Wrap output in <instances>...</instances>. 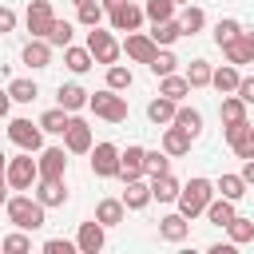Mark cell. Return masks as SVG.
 Segmentation results:
<instances>
[{
    "label": "cell",
    "instance_id": "obj_4",
    "mask_svg": "<svg viewBox=\"0 0 254 254\" xmlns=\"http://www.w3.org/2000/svg\"><path fill=\"white\" fill-rule=\"evenodd\" d=\"M4 179H8V187H12V190H32V187H36V179H40V167H36L32 151L12 155V159L4 163Z\"/></svg>",
    "mask_w": 254,
    "mask_h": 254
},
{
    "label": "cell",
    "instance_id": "obj_5",
    "mask_svg": "<svg viewBox=\"0 0 254 254\" xmlns=\"http://www.w3.org/2000/svg\"><path fill=\"white\" fill-rule=\"evenodd\" d=\"M87 52H91V60L95 64H115L119 56H123V48H119V40H115V32L111 28H103V24H95V28H87Z\"/></svg>",
    "mask_w": 254,
    "mask_h": 254
},
{
    "label": "cell",
    "instance_id": "obj_50",
    "mask_svg": "<svg viewBox=\"0 0 254 254\" xmlns=\"http://www.w3.org/2000/svg\"><path fill=\"white\" fill-rule=\"evenodd\" d=\"M234 95L250 107V103H254V75H242V79H238V87H234Z\"/></svg>",
    "mask_w": 254,
    "mask_h": 254
},
{
    "label": "cell",
    "instance_id": "obj_23",
    "mask_svg": "<svg viewBox=\"0 0 254 254\" xmlns=\"http://www.w3.org/2000/svg\"><path fill=\"white\" fill-rule=\"evenodd\" d=\"M56 103H60L64 111H71V115H75V111H83V107H87V91H83L79 83H60V87H56Z\"/></svg>",
    "mask_w": 254,
    "mask_h": 254
},
{
    "label": "cell",
    "instance_id": "obj_7",
    "mask_svg": "<svg viewBox=\"0 0 254 254\" xmlns=\"http://www.w3.org/2000/svg\"><path fill=\"white\" fill-rule=\"evenodd\" d=\"M91 175L95 179H119V147L111 143V139H103V143H91Z\"/></svg>",
    "mask_w": 254,
    "mask_h": 254
},
{
    "label": "cell",
    "instance_id": "obj_13",
    "mask_svg": "<svg viewBox=\"0 0 254 254\" xmlns=\"http://www.w3.org/2000/svg\"><path fill=\"white\" fill-rule=\"evenodd\" d=\"M119 48H123L127 60H135V64H151L155 52H159V44L151 40V32H127V40H123Z\"/></svg>",
    "mask_w": 254,
    "mask_h": 254
},
{
    "label": "cell",
    "instance_id": "obj_8",
    "mask_svg": "<svg viewBox=\"0 0 254 254\" xmlns=\"http://www.w3.org/2000/svg\"><path fill=\"white\" fill-rule=\"evenodd\" d=\"M64 151L67 155H87L91 151V123L75 111L71 119H67V127H64Z\"/></svg>",
    "mask_w": 254,
    "mask_h": 254
},
{
    "label": "cell",
    "instance_id": "obj_38",
    "mask_svg": "<svg viewBox=\"0 0 254 254\" xmlns=\"http://www.w3.org/2000/svg\"><path fill=\"white\" fill-rule=\"evenodd\" d=\"M71 36H75V24H71V20H60V16H56L44 40H48L52 48H67V44H71Z\"/></svg>",
    "mask_w": 254,
    "mask_h": 254
},
{
    "label": "cell",
    "instance_id": "obj_31",
    "mask_svg": "<svg viewBox=\"0 0 254 254\" xmlns=\"http://www.w3.org/2000/svg\"><path fill=\"white\" fill-rule=\"evenodd\" d=\"M202 214H206V222H214V226H226V222H230L238 210H234V202H230V198L214 194V198L206 202V210H202Z\"/></svg>",
    "mask_w": 254,
    "mask_h": 254
},
{
    "label": "cell",
    "instance_id": "obj_14",
    "mask_svg": "<svg viewBox=\"0 0 254 254\" xmlns=\"http://www.w3.org/2000/svg\"><path fill=\"white\" fill-rule=\"evenodd\" d=\"M52 20H56L52 0H32V4H28V12H24V24H28V32H32V36H48Z\"/></svg>",
    "mask_w": 254,
    "mask_h": 254
},
{
    "label": "cell",
    "instance_id": "obj_55",
    "mask_svg": "<svg viewBox=\"0 0 254 254\" xmlns=\"http://www.w3.org/2000/svg\"><path fill=\"white\" fill-rule=\"evenodd\" d=\"M8 190H12V187H8V183H0V206L8 202Z\"/></svg>",
    "mask_w": 254,
    "mask_h": 254
},
{
    "label": "cell",
    "instance_id": "obj_53",
    "mask_svg": "<svg viewBox=\"0 0 254 254\" xmlns=\"http://www.w3.org/2000/svg\"><path fill=\"white\" fill-rule=\"evenodd\" d=\"M8 107H12V95L8 87H0V119H8Z\"/></svg>",
    "mask_w": 254,
    "mask_h": 254
},
{
    "label": "cell",
    "instance_id": "obj_28",
    "mask_svg": "<svg viewBox=\"0 0 254 254\" xmlns=\"http://www.w3.org/2000/svg\"><path fill=\"white\" fill-rule=\"evenodd\" d=\"M190 91H194V87L187 83V75H179V71H171V75H159V95H167V99L183 103Z\"/></svg>",
    "mask_w": 254,
    "mask_h": 254
},
{
    "label": "cell",
    "instance_id": "obj_44",
    "mask_svg": "<svg viewBox=\"0 0 254 254\" xmlns=\"http://www.w3.org/2000/svg\"><path fill=\"white\" fill-rule=\"evenodd\" d=\"M218 115H222V123H234V119H246V103L230 91V95H222V103H218Z\"/></svg>",
    "mask_w": 254,
    "mask_h": 254
},
{
    "label": "cell",
    "instance_id": "obj_49",
    "mask_svg": "<svg viewBox=\"0 0 254 254\" xmlns=\"http://www.w3.org/2000/svg\"><path fill=\"white\" fill-rule=\"evenodd\" d=\"M16 24H20V16H16V8H8V4H0V36H8V32H16Z\"/></svg>",
    "mask_w": 254,
    "mask_h": 254
},
{
    "label": "cell",
    "instance_id": "obj_46",
    "mask_svg": "<svg viewBox=\"0 0 254 254\" xmlns=\"http://www.w3.org/2000/svg\"><path fill=\"white\" fill-rule=\"evenodd\" d=\"M250 131V119H234V123H222V139H226V147H234L242 135Z\"/></svg>",
    "mask_w": 254,
    "mask_h": 254
},
{
    "label": "cell",
    "instance_id": "obj_33",
    "mask_svg": "<svg viewBox=\"0 0 254 254\" xmlns=\"http://www.w3.org/2000/svg\"><path fill=\"white\" fill-rule=\"evenodd\" d=\"M67 119H71V111H64V107L56 103V107H48V111H44V115H40L36 123L44 127V135H64V127H67Z\"/></svg>",
    "mask_w": 254,
    "mask_h": 254
},
{
    "label": "cell",
    "instance_id": "obj_21",
    "mask_svg": "<svg viewBox=\"0 0 254 254\" xmlns=\"http://www.w3.org/2000/svg\"><path fill=\"white\" fill-rule=\"evenodd\" d=\"M238 79H242V67H238V64H218V67L210 71V87H214L218 95H230V91L238 87Z\"/></svg>",
    "mask_w": 254,
    "mask_h": 254
},
{
    "label": "cell",
    "instance_id": "obj_40",
    "mask_svg": "<svg viewBox=\"0 0 254 254\" xmlns=\"http://www.w3.org/2000/svg\"><path fill=\"white\" fill-rule=\"evenodd\" d=\"M143 16H147L151 24H159V20L179 16V4H175V0H143Z\"/></svg>",
    "mask_w": 254,
    "mask_h": 254
},
{
    "label": "cell",
    "instance_id": "obj_3",
    "mask_svg": "<svg viewBox=\"0 0 254 254\" xmlns=\"http://www.w3.org/2000/svg\"><path fill=\"white\" fill-rule=\"evenodd\" d=\"M87 107H91L95 119H103V123H127V95H123V91H111V87L87 91Z\"/></svg>",
    "mask_w": 254,
    "mask_h": 254
},
{
    "label": "cell",
    "instance_id": "obj_45",
    "mask_svg": "<svg viewBox=\"0 0 254 254\" xmlns=\"http://www.w3.org/2000/svg\"><path fill=\"white\" fill-rule=\"evenodd\" d=\"M238 32H242V24H238L234 16H222V20L214 24V44H226V40H234Z\"/></svg>",
    "mask_w": 254,
    "mask_h": 254
},
{
    "label": "cell",
    "instance_id": "obj_34",
    "mask_svg": "<svg viewBox=\"0 0 254 254\" xmlns=\"http://www.w3.org/2000/svg\"><path fill=\"white\" fill-rule=\"evenodd\" d=\"M222 230H226V238H230L234 246H242V242H250V238H254V218H246V214H234V218H230Z\"/></svg>",
    "mask_w": 254,
    "mask_h": 254
},
{
    "label": "cell",
    "instance_id": "obj_1",
    "mask_svg": "<svg viewBox=\"0 0 254 254\" xmlns=\"http://www.w3.org/2000/svg\"><path fill=\"white\" fill-rule=\"evenodd\" d=\"M44 202L36 198V194H28V190H16V194H8V202H4V214H8V222L12 226H20V230H40L48 218H44Z\"/></svg>",
    "mask_w": 254,
    "mask_h": 254
},
{
    "label": "cell",
    "instance_id": "obj_48",
    "mask_svg": "<svg viewBox=\"0 0 254 254\" xmlns=\"http://www.w3.org/2000/svg\"><path fill=\"white\" fill-rule=\"evenodd\" d=\"M40 250H44V254H71V250H75V242H71V238H48Z\"/></svg>",
    "mask_w": 254,
    "mask_h": 254
},
{
    "label": "cell",
    "instance_id": "obj_37",
    "mask_svg": "<svg viewBox=\"0 0 254 254\" xmlns=\"http://www.w3.org/2000/svg\"><path fill=\"white\" fill-rule=\"evenodd\" d=\"M163 171H171V155H167L163 147H155V151L147 147V151H143V175L155 179V175H163Z\"/></svg>",
    "mask_w": 254,
    "mask_h": 254
},
{
    "label": "cell",
    "instance_id": "obj_36",
    "mask_svg": "<svg viewBox=\"0 0 254 254\" xmlns=\"http://www.w3.org/2000/svg\"><path fill=\"white\" fill-rule=\"evenodd\" d=\"M179 24H183L187 36H194V32L206 28V12H202L198 4H183V8H179Z\"/></svg>",
    "mask_w": 254,
    "mask_h": 254
},
{
    "label": "cell",
    "instance_id": "obj_43",
    "mask_svg": "<svg viewBox=\"0 0 254 254\" xmlns=\"http://www.w3.org/2000/svg\"><path fill=\"white\" fill-rule=\"evenodd\" d=\"M0 250H4V254H28V250H32L28 230H20V226H16L12 234H4V238H0Z\"/></svg>",
    "mask_w": 254,
    "mask_h": 254
},
{
    "label": "cell",
    "instance_id": "obj_35",
    "mask_svg": "<svg viewBox=\"0 0 254 254\" xmlns=\"http://www.w3.org/2000/svg\"><path fill=\"white\" fill-rule=\"evenodd\" d=\"M103 20H107V12H103L99 0H83V4H75V24L95 28V24H103Z\"/></svg>",
    "mask_w": 254,
    "mask_h": 254
},
{
    "label": "cell",
    "instance_id": "obj_24",
    "mask_svg": "<svg viewBox=\"0 0 254 254\" xmlns=\"http://www.w3.org/2000/svg\"><path fill=\"white\" fill-rule=\"evenodd\" d=\"M171 123H175V127H183L190 139H198V135H202V111H198V107H190V103H179Z\"/></svg>",
    "mask_w": 254,
    "mask_h": 254
},
{
    "label": "cell",
    "instance_id": "obj_47",
    "mask_svg": "<svg viewBox=\"0 0 254 254\" xmlns=\"http://www.w3.org/2000/svg\"><path fill=\"white\" fill-rule=\"evenodd\" d=\"M230 151H234L238 159H254V123H250V131H246V135H242V139H238Z\"/></svg>",
    "mask_w": 254,
    "mask_h": 254
},
{
    "label": "cell",
    "instance_id": "obj_52",
    "mask_svg": "<svg viewBox=\"0 0 254 254\" xmlns=\"http://www.w3.org/2000/svg\"><path fill=\"white\" fill-rule=\"evenodd\" d=\"M238 175L246 179V187H254V159H242V171Z\"/></svg>",
    "mask_w": 254,
    "mask_h": 254
},
{
    "label": "cell",
    "instance_id": "obj_10",
    "mask_svg": "<svg viewBox=\"0 0 254 254\" xmlns=\"http://www.w3.org/2000/svg\"><path fill=\"white\" fill-rule=\"evenodd\" d=\"M103 246H107V226H103L99 218H87V222H79L75 250H79V254H99Z\"/></svg>",
    "mask_w": 254,
    "mask_h": 254
},
{
    "label": "cell",
    "instance_id": "obj_11",
    "mask_svg": "<svg viewBox=\"0 0 254 254\" xmlns=\"http://www.w3.org/2000/svg\"><path fill=\"white\" fill-rule=\"evenodd\" d=\"M222 48V56H226V64H254V28H242L234 40H226V44H218Z\"/></svg>",
    "mask_w": 254,
    "mask_h": 254
},
{
    "label": "cell",
    "instance_id": "obj_22",
    "mask_svg": "<svg viewBox=\"0 0 254 254\" xmlns=\"http://www.w3.org/2000/svg\"><path fill=\"white\" fill-rule=\"evenodd\" d=\"M246 190H250V187H246V179H242L238 171H222V175L214 179V194H222V198H230V202H238Z\"/></svg>",
    "mask_w": 254,
    "mask_h": 254
},
{
    "label": "cell",
    "instance_id": "obj_57",
    "mask_svg": "<svg viewBox=\"0 0 254 254\" xmlns=\"http://www.w3.org/2000/svg\"><path fill=\"white\" fill-rule=\"evenodd\" d=\"M175 4H179V8H183V4H190V0H175Z\"/></svg>",
    "mask_w": 254,
    "mask_h": 254
},
{
    "label": "cell",
    "instance_id": "obj_30",
    "mask_svg": "<svg viewBox=\"0 0 254 254\" xmlns=\"http://www.w3.org/2000/svg\"><path fill=\"white\" fill-rule=\"evenodd\" d=\"M175 107H179L175 99H167V95H155V99L147 103V119H151L155 127H167V123L175 119Z\"/></svg>",
    "mask_w": 254,
    "mask_h": 254
},
{
    "label": "cell",
    "instance_id": "obj_12",
    "mask_svg": "<svg viewBox=\"0 0 254 254\" xmlns=\"http://www.w3.org/2000/svg\"><path fill=\"white\" fill-rule=\"evenodd\" d=\"M36 167H40V179H64L67 175V151L64 147H40Z\"/></svg>",
    "mask_w": 254,
    "mask_h": 254
},
{
    "label": "cell",
    "instance_id": "obj_17",
    "mask_svg": "<svg viewBox=\"0 0 254 254\" xmlns=\"http://www.w3.org/2000/svg\"><path fill=\"white\" fill-rule=\"evenodd\" d=\"M20 60H24V64H28L32 71H44V67H52V44H48L44 36H32V40L24 44Z\"/></svg>",
    "mask_w": 254,
    "mask_h": 254
},
{
    "label": "cell",
    "instance_id": "obj_20",
    "mask_svg": "<svg viewBox=\"0 0 254 254\" xmlns=\"http://www.w3.org/2000/svg\"><path fill=\"white\" fill-rule=\"evenodd\" d=\"M143 151H147V147H139V143L119 147V179H123V183L143 175Z\"/></svg>",
    "mask_w": 254,
    "mask_h": 254
},
{
    "label": "cell",
    "instance_id": "obj_29",
    "mask_svg": "<svg viewBox=\"0 0 254 254\" xmlns=\"http://www.w3.org/2000/svg\"><path fill=\"white\" fill-rule=\"evenodd\" d=\"M91 218H99L103 226H119V222L127 218V206H123V198H99Z\"/></svg>",
    "mask_w": 254,
    "mask_h": 254
},
{
    "label": "cell",
    "instance_id": "obj_15",
    "mask_svg": "<svg viewBox=\"0 0 254 254\" xmlns=\"http://www.w3.org/2000/svg\"><path fill=\"white\" fill-rule=\"evenodd\" d=\"M32 194H36L44 206H64V202L71 198V190H67V179H36Z\"/></svg>",
    "mask_w": 254,
    "mask_h": 254
},
{
    "label": "cell",
    "instance_id": "obj_42",
    "mask_svg": "<svg viewBox=\"0 0 254 254\" xmlns=\"http://www.w3.org/2000/svg\"><path fill=\"white\" fill-rule=\"evenodd\" d=\"M147 67H151V75H171V71H179V56H175L171 48H159Z\"/></svg>",
    "mask_w": 254,
    "mask_h": 254
},
{
    "label": "cell",
    "instance_id": "obj_18",
    "mask_svg": "<svg viewBox=\"0 0 254 254\" xmlns=\"http://www.w3.org/2000/svg\"><path fill=\"white\" fill-rule=\"evenodd\" d=\"M159 238H163V242H187V238H190V218L179 214V210L163 214V218H159Z\"/></svg>",
    "mask_w": 254,
    "mask_h": 254
},
{
    "label": "cell",
    "instance_id": "obj_58",
    "mask_svg": "<svg viewBox=\"0 0 254 254\" xmlns=\"http://www.w3.org/2000/svg\"><path fill=\"white\" fill-rule=\"evenodd\" d=\"M71 4H83V0H71Z\"/></svg>",
    "mask_w": 254,
    "mask_h": 254
},
{
    "label": "cell",
    "instance_id": "obj_27",
    "mask_svg": "<svg viewBox=\"0 0 254 254\" xmlns=\"http://www.w3.org/2000/svg\"><path fill=\"white\" fill-rule=\"evenodd\" d=\"M64 67H67V71H75V75L91 71V67H95V60H91L87 44H83V48H79V44H67V48H64Z\"/></svg>",
    "mask_w": 254,
    "mask_h": 254
},
{
    "label": "cell",
    "instance_id": "obj_6",
    "mask_svg": "<svg viewBox=\"0 0 254 254\" xmlns=\"http://www.w3.org/2000/svg\"><path fill=\"white\" fill-rule=\"evenodd\" d=\"M8 139L20 147V151H40L44 147V127L40 123H32V119H24V115H12L8 119Z\"/></svg>",
    "mask_w": 254,
    "mask_h": 254
},
{
    "label": "cell",
    "instance_id": "obj_26",
    "mask_svg": "<svg viewBox=\"0 0 254 254\" xmlns=\"http://www.w3.org/2000/svg\"><path fill=\"white\" fill-rule=\"evenodd\" d=\"M187 32H183V24H179V16H171V20H159L155 28H151V40L159 44V48H171V44H179Z\"/></svg>",
    "mask_w": 254,
    "mask_h": 254
},
{
    "label": "cell",
    "instance_id": "obj_25",
    "mask_svg": "<svg viewBox=\"0 0 254 254\" xmlns=\"http://www.w3.org/2000/svg\"><path fill=\"white\" fill-rule=\"evenodd\" d=\"M179 179L171 175V171H163V175H155L151 179V202H175L179 198Z\"/></svg>",
    "mask_w": 254,
    "mask_h": 254
},
{
    "label": "cell",
    "instance_id": "obj_16",
    "mask_svg": "<svg viewBox=\"0 0 254 254\" xmlns=\"http://www.w3.org/2000/svg\"><path fill=\"white\" fill-rule=\"evenodd\" d=\"M119 198H123V206H127V210H143V206H151V179H147V175L127 179Z\"/></svg>",
    "mask_w": 254,
    "mask_h": 254
},
{
    "label": "cell",
    "instance_id": "obj_19",
    "mask_svg": "<svg viewBox=\"0 0 254 254\" xmlns=\"http://www.w3.org/2000/svg\"><path fill=\"white\" fill-rule=\"evenodd\" d=\"M190 143H194V139H190L183 127H175V123H167V127H163V135H159V147H163L171 159L187 155V151H190Z\"/></svg>",
    "mask_w": 254,
    "mask_h": 254
},
{
    "label": "cell",
    "instance_id": "obj_2",
    "mask_svg": "<svg viewBox=\"0 0 254 254\" xmlns=\"http://www.w3.org/2000/svg\"><path fill=\"white\" fill-rule=\"evenodd\" d=\"M214 198V179H202V175H194L190 183H183L179 187V198H175V206H179V214H187V218H198L202 210H206V202Z\"/></svg>",
    "mask_w": 254,
    "mask_h": 254
},
{
    "label": "cell",
    "instance_id": "obj_54",
    "mask_svg": "<svg viewBox=\"0 0 254 254\" xmlns=\"http://www.w3.org/2000/svg\"><path fill=\"white\" fill-rule=\"evenodd\" d=\"M99 4H103V12H115V8L123 4V0H99Z\"/></svg>",
    "mask_w": 254,
    "mask_h": 254
},
{
    "label": "cell",
    "instance_id": "obj_32",
    "mask_svg": "<svg viewBox=\"0 0 254 254\" xmlns=\"http://www.w3.org/2000/svg\"><path fill=\"white\" fill-rule=\"evenodd\" d=\"M8 95H12V103H32L40 95V87L32 75H16V79H8Z\"/></svg>",
    "mask_w": 254,
    "mask_h": 254
},
{
    "label": "cell",
    "instance_id": "obj_56",
    "mask_svg": "<svg viewBox=\"0 0 254 254\" xmlns=\"http://www.w3.org/2000/svg\"><path fill=\"white\" fill-rule=\"evenodd\" d=\"M0 183H8V179H4V163H0Z\"/></svg>",
    "mask_w": 254,
    "mask_h": 254
},
{
    "label": "cell",
    "instance_id": "obj_51",
    "mask_svg": "<svg viewBox=\"0 0 254 254\" xmlns=\"http://www.w3.org/2000/svg\"><path fill=\"white\" fill-rule=\"evenodd\" d=\"M206 250H210V254H234V242H230V238H226V242H210Z\"/></svg>",
    "mask_w": 254,
    "mask_h": 254
},
{
    "label": "cell",
    "instance_id": "obj_41",
    "mask_svg": "<svg viewBox=\"0 0 254 254\" xmlns=\"http://www.w3.org/2000/svg\"><path fill=\"white\" fill-rule=\"evenodd\" d=\"M210 71H214V64H206V60H190L183 75H187L190 87H210Z\"/></svg>",
    "mask_w": 254,
    "mask_h": 254
},
{
    "label": "cell",
    "instance_id": "obj_39",
    "mask_svg": "<svg viewBox=\"0 0 254 254\" xmlns=\"http://www.w3.org/2000/svg\"><path fill=\"white\" fill-rule=\"evenodd\" d=\"M131 83H135L131 67H123L119 60H115V64H107V79H103V87H111V91H127Z\"/></svg>",
    "mask_w": 254,
    "mask_h": 254
},
{
    "label": "cell",
    "instance_id": "obj_9",
    "mask_svg": "<svg viewBox=\"0 0 254 254\" xmlns=\"http://www.w3.org/2000/svg\"><path fill=\"white\" fill-rule=\"evenodd\" d=\"M143 4H135V0H123L115 12H107V28L111 32H139L143 28Z\"/></svg>",
    "mask_w": 254,
    "mask_h": 254
}]
</instances>
